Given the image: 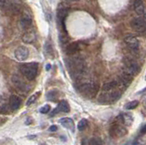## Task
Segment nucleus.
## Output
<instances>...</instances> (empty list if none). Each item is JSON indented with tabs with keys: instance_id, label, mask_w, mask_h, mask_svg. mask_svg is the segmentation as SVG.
Listing matches in <instances>:
<instances>
[{
	"instance_id": "nucleus-1",
	"label": "nucleus",
	"mask_w": 146,
	"mask_h": 145,
	"mask_svg": "<svg viewBox=\"0 0 146 145\" xmlns=\"http://www.w3.org/2000/svg\"><path fill=\"white\" fill-rule=\"evenodd\" d=\"M68 70L74 79H80L85 72V61L81 57L76 56L70 60L68 63Z\"/></svg>"
},
{
	"instance_id": "nucleus-2",
	"label": "nucleus",
	"mask_w": 146,
	"mask_h": 145,
	"mask_svg": "<svg viewBox=\"0 0 146 145\" xmlns=\"http://www.w3.org/2000/svg\"><path fill=\"white\" fill-rule=\"evenodd\" d=\"M19 70L27 79L33 80L36 79L38 72V62H29L24 63L20 65Z\"/></svg>"
},
{
	"instance_id": "nucleus-3",
	"label": "nucleus",
	"mask_w": 146,
	"mask_h": 145,
	"mask_svg": "<svg viewBox=\"0 0 146 145\" xmlns=\"http://www.w3.org/2000/svg\"><path fill=\"white\" fill-rule=\"evenodd\" d=\"M121 97V90H111L109 92H102L99 97V102L102 104H110L116 102Z\"/></svg>"
},
{
	"instance_id": "nucleus-4",
	"label": "nucleus",
	"mask_w": 146,
	"mask_h": 145,
	"mask_svg": "<svg viewBox=\"0 0 146 145\" xmlns=\"http://www.w3.org/2000/svg\"><path fill=\"white\" fill-rule=\"evenodd\" d=\"M80 92L82 93L86 97L93 98L96 96L99 90V85L95 82H85L80 85L79 87Z\"/></svg>"
},
{
	"instance_id": "nucleus-5",
	"label": "nucleus",
	"mask_w": 146,
	"mask_h": 145,
	"mask_svg": "<svg viewBox=\"0 0 146 145\" xmlns=\"http://www.w3.org/2000/svg\"><path fill=\"white\" fill-rule=\"evenodd\" d=\"M141 69L137 62L131 58H125L123 60V70L122 71L126 72L131 76H135L140 72Z\"/></svg>"
},
{
	"instance_id": "nucleus-6",
	"label": "nucleus",
	"mask_w": 146,
	"mask_h": 145,
	"mask_svg": "<svg viewBox=\"0 0 146 145\" xmlns=\"http://www.w3.org/2000/svg\"><path fill=\"white\" fill-rule=\"evenodd\" d=\"M127 134V129L125 126L120 122H115L113 123L110 129V135L112 138H121Z\"/></svg>"
},
{
	"instance_id": "nucleus-7",
	"label": "nucleus",
	"mask_w": 146,
	"mask_h": 145,
	"mask_svg": "<svg viewBox=\"0 0 146 145\" xmlns=\"http://www.w3.org/2000/svg\"><path fill=\"white\" fill-rule=\"evenodd\" d=\"M11 81H12L13 85L15 86L18 90H20V91H22V92H27L30 89L29 86L27 85L24 80H23V79L21 78V77L17 75V74H14L12 76Z\"/></svg>"
},
{
	"instance_id": "nucleus-8",
	"label": "nucleus",
	"mask_w": 146,
	"mask_h": 145,
	"mask_svg": "<svg viewBox=\"0 0 146 145\" xmlns=\"http://www.w3.org/2000/svg\"><path fill=\"white\" fill-rule=\"evenodd\" d=\"M131 26L136 32L143 33L146 31V20L141 17H135L131 20Z\"/></svg>"
},
{
	"instance_id": "nucleus-9",
	"label": "nucleus",
	"mask_w": 146,
	"mask_h": 145,
	"mask_svg": "<svg viewBox=\"0 0 146 145\" xmlns=\"http://www.w3.org/2000/svg\"><path fill=\"white\" fill-rule=\"evenodd\" d=\"M29 55V48L26 47H18L15 50V58L18 61H25Z\"/></svg>"
},
{
	"instance_id": "nucleus-10",
	"label": "nucleus",
	"mask_w": 146,
	"mask_h": 145,
	"mask_svg": "<svg viewBox=\"0 0 146 145\" xmlns=\"http://www.w3.org/2000/svg\"><path fill=\"white\" fill-rule=\"evenodd\" d=\"M124 42L131 51H137L139 49V41L133 36H128L125 38Z\"/></svg>"
},
{
	"instance_id": "nucleus-11",
	"label": "nucleus",
	"mask_w": 146,
	"mask_h": 145,
	"mask_svg": "<svg viewBox=\"0 0 146 145\" xmlns=\"http://www.w3.org/2000/svg\"><path fill=\"white\" fill-rule=\"evenodd\" d=\"M70 105H68V101H59L57 108L55 109V110L51 112V114H50V116H54L55 114H57V113L58 112H65V113H68L70 112Z\"/></svg>"
},
{
	"instance_id": "nucleus-12",
	"label": "nucleus",
	"mask_w": 146,
	"mask_h": 145,
	"mask_svg": "<svg viewBox=\"0 0 146 145\" xmlns=\"http://www.w3.org/2000/svg\"><path fill=\"white\" fill-rule=\"evenodd\" d=\"M117 121L122 123L124 126H131V123L133 122V118L131 113H122L121 115L118 116Z\"/></svg>"
},
{
	"instance_id": "nucleus-13",
	"label": "nucleus",
	"mask_w": 146,
	"mask_h": 145,
	"mask_svg": "<svg viewBox=\"0 0 146 145\" xmlns=\"http://www.w3.org/2000/svg\"><path fill=\"white\" fill-rule=\"evenodd\" d=\"M22 103V99L17 96V95H12V96L9 98V108H10L11 111H17L20 108Z\"/></svg>"
},
{
	"instance_id": "nucleus-14",
	"label": "nucleus",
	"mask_w": 146,
	"mask_h": 145,
	"mask_svg": "<svg viewBox=\"0 0 146 145\" xmlns=\"http://www.w3.org/2000/svg\"><path fill=\"white\" fill-rule=\"evenodd\" d=\"M80 49V44L78 42H72L70 44L68 45V47L66 48V54L68 56H74L79 52V50Z\"/></svg>"
},
{
	"instance_id": "nucleus-15",
	"label": "nucleus",
	"mask_w": 146,
	"mask_h": 145,
	"mask_svg": "<svg viewBox=\"0 0 146 145\" xmlns=\"http://www.w3.org/2000/svg\"><path fill=\"white\" fill-rule=\"evenodd\" d=\"M133 7H134L135 12L139 16H144L146 14V9H145V7L143 5V0H134Z\"/></svg>"
},
{
	"instance_id": "nucleus-16",
	"label": "nucleus",
	"mask_w": 146,
	"mask_h": 145,
	"mask_svg": "<svg viewBox=\"0 0 146 145\" xmlns=\"http://www.w3.org/2000/svg\"><path fill=\"white\" fill-rule=\"evenodd\" d=\"M59 123H60L64 128H66L68 130H70L71 131H74V121L70 118H62L59 120Z\"/></svg>"
},
{
	"instance_id": "nucleus-17",
	"label": "nucleus",
	"mask_w": 146,
	"mask_h": 145,
	"mask_svg": "<svg viewBox=\"0 0 146 145\" xmlns=\"http://www.w3.org/2000/svg\"><path fill=\"white\" fill-rule=\"evenodd\" d=\"M68 15V7H59L58 9V21L60 22V24L62 26H64V19H66V17Z\"/></svg>"
},
{
	"instance_id": "nucleus-18",
	"label": "nucleus",
	"mask_w": 146,
	"mask_h": 145,
	"mask_svg": "<svg viewBox=\"0 0 146 145\" xmlns=\"http://www.w3.org/2000/svg\"><path fill=\"white\" fill-rule=\"evenodd\" d=\"M32 25V17L29 15V14H26L22 17V19L20 20V26L22 28L24 29H27L29 28Z\"/></svg>"
},
{
	"instance_id": "nucleus-19",
	"label": "nucleus",
	"mask_w": 146,
	"mask_h": 145,
	"mask_svg": "<svg viewBox=\"0 0 146 145\" xmlns=\"http://www.w3.org/2000/svg\"><path fill=\"white\" fill-rule=\"evenodd\" d=\"M116 88H118L117 80H111V81H109V82H106L102 86V91L109 92V91H111V90H114Z\"/></svg>"
},
{
	"instance_id": "nucleus-20",
	"label": "nucleus",
	"mask_w": 146,
	"mask_h": 145,
	"mask_svg": "<svg viewBox=\"0 0 146 145\" xmlns=\"http://www.w3.org/2000/svg\"><path fill=\"white\" fill-rule=\"evenodd\" d=\"M23 42L25 43H32L36 40V34L34 31H27L22 37Z\"/></svg>"
},
{
	"instance_id": "nucleus-21",
	"label": "nucleus",
	"mask_w": 146,
	"mask_h": 145,
	"mask_svg": "<svg viewBox=\"0 0 146 145\" xmlns=\"http://www.w3.org/2000/svg\"><path fill=\"white\" fill-rule=\"evenodd\" d=\"M45 53L47 54V56L50 58L54 57V51H53V47L51 43L49 41H47L45 44Z\"/></svg>"
},
{
	"instance_id": "nucleus-22",
	"label": "nucleus",
	"mask_w": 146,
	"mask_h": 145,
	"mask_svg": "<svg viewBox=\"0 0 146 145\" xmlns=\"http://www.w3.org/2000/svg\"><path fill=\"white\" fill-rule=\"evenodd\" d=\"M40 91H38V92H36L34 93L33 95H31V96L29 98V99H27V106H30L31 104H33L36 101V99H38V97L40 96Z\"/></svg>"
},
{
	"instance_id": "nucleus-23",
	"label": "nucleus",
	"mask_w": 146,
	"mask_h": 145,
	"mask_svg": "<svg viewBox=\"0 0 146 145\" xmlns=\"http://www.w3.org/2000/svg\"><path fill=\"white\" fill-rule=\"evenodd\" d=\"M58 98V93L57 90H50V91H48L47 94V99L48 101H56Z\"/></svg>"
},
{
	"instance_id": "nucleus-24",
	"label": "nucleus",
	"mask_w": 146,
	"mask_h": 145,
	"mask_svg": "<svg viewBox=\"0 0 146 145\" xmlns=\"http://www.w3.org/2000/svg\"><path fill=\"white\" fill-rule=\"evenodd\" d=\"M89 122L86 119H82L79 121V123H78V130H83L87 128V126H88Z\"/></svg>"
},
{
	"instance_id": "nucleus-25",
	"label": "nucleus",
	"mask_w": 146,
	"mask_h": 145,
	"mask_svg": "<svg viewBox=\"0 0 146 145\" xmlns=\"http://www.w3.org/2000/svg\"><path fill=\"white\" fill-rule=\"evenodd\" d=\"M89 145H103V142L100 138L94 137V138H91L90 140Z\"/></svg>"
},
{
	"instance_id": "nucleus-26",
	"label": "nucleus",
	"mask_w": 146,
	"mask_h": 145,
	"mask_svg": "<svg viewBox=\"0 0 146 145\" xmlns=\"http://www.w3.org/2000/svg\"><path fill=\"white\" fill-rule=\"evenodd\" d=\"M139 105V101H132L131 102H129L128 104H126L125 109L126 110H133L137 106Z\"/></svg>"
},
{
	"instance_id": "nucleus-27",
	"label": "nucleus",
	"mask_w": 146,
	"mask_h": 145,
	"mask_svg": "<svg viewBox=\"0 0 146 145\" xmlns=\"http://www.w3.org/2000/svg\"><path fill=\"white\" fill-rule=\"evenodd\" d=\"M50 111V106L48 105V104H46V105H44L43 107H41L39 109V112L42 113V114H47V113H48Z\"/></svg>"
},
{
	"instance_id": "nucleus-28",
	"label": "nucleus",
	"mask_w": 146,
	"mask_h": 145,
	"mask_svg": "<svg viewBox=\"0 0 146 145\" xmlns=\"http://www.w3.org/2000/svg\"><path fill=\"white\" fill-rule=\"evenodd\" d=\"M145 134H146V124H144L143 127H141V129L140 130L139 135L140 136H143V135H145Z\"/></svg>"
},
{
	"instance_id": "nucleus-29",
	"label": "nucleus",
	"mask_w": 146,
	"mask_h": 145,
	"mask_svg": "<svg viewBox=\"0 0 146 145\" xmlns=\"http://www.w3.org/2000/svg\"><path fill=\"white\" fill-rule=\"evenodd\" d=\"M48 130L50 131V132H54V131H57L58 130V127L56 125H52V126L49 127Z\"/></svg>"
},
{
	"instance_id": "nucleus-30",
	"label": "nucleus",
	"mask_w": 146,
	"mask_h": 145,
	"mask_svg": "<svg viewBox=\"0 0 146 145\" xmlns=\"http://www.w3.org/2000/svg\"><path fill=\"white\" fill-rule=\"evenodd\" d=\"M132 145H143V142L138 138V139H136L135 140H134V142H133V144Z\"/></svg>"
},
{
	"instance_id": "nucleus-31",
	"label": "nucleus",
	"mask_w": 146,
	"mask_h": 145,
	"mask_svg": "<svg viewBox=\"0 0 146 145\" xmlns=\"http://www.w3.org/2000/svg\"><path fill=\"white\" fill-rule=\"evenodd\" d=\"M46 70H50V65H47V66H46Z\"/></svg>"
},
{
	"instance_id": "nucleus-32",
	"label": "nucleus",
	"mask_w": 146,
	"mask_h": 145,
	"mask_svg": "<svg viewBox=\"0 0 146 145\" xmlns=\"http://www.w3.org/2000/svg\"><path fill=\"white\" fill-rule=\"evenodd\" d=\"M144 106H145V108H146V99H145V101H144Z\"/></svg>"
},
{
	"instance_id": "nucleus-33",
	"label": "nucleus",
	"mask_w": 146,
	"mask_h": 145,
	"mask_svg": "<svg viewBox=\"0 0 146 145\" xmlns=\"http://www.w3.org/2000/svg\"><path fill=\"white\" fill-rule=\"evenodd\" d=\"M124 145H129V143H128V142H127V143H125Z\"/></svg>"
}]
</instances>
